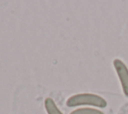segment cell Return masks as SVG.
<instances>
[{
    "instance_id": "1",
    "label": "cell",
    "mask_w": 128,
    "mask_h": 114,
    "mask_svg": "<svg viewBox=\"0 0 128 114\" xmlns=\"http://www.w3.org/2000/svg\"><path fill=\"white\" fill-rule=\"evenodd\" d=\"M66 105L68 107H76L81 105H90L98 108H105L107 106V101L99 95L92 93H79L71 96L67 99Z\"/></svg>"
},
{
    "instance_id": "2",
    "label": "cell",
    "mask_w": 128,
    "mask_h": 114,
    "mask_svg": "<svg viewBox=\"0 0 128 114\" xmlns=\"http://www.w3.org/2000/svg\"><path fill=\"white\" fill-rule=\"evenodd\" d=\"M113 66L121 83L122 91L126 97H128V68L125 63L120 59L113 60Z\"/></svg>"
},
{
    "instance_id": "3",
    "label": "cell",
    "mask_w": 128,
    "mask_h": 114,
    "mask_svg": "<svg viewBox=\"0 0 128 114\" xmlns=\"http://www.w3.org/2000/svg\"><path fill=\"white\" fill-rule=\"evenodd\" d=\"M44 106L47 114H63L52 98H46L44 101Z\"/></svg>"
},
{
    "instance_id": "4",
    "label": "cell",
    "mask_w": 128,
    "mask_h": 114,
    "mask_svg": "<svg viewBox=\"0 0 128 114\" xmlns=\"http://www.w3.org/2000/svg\"><path fill=\"white\" fill-rule=\"evenodd\" d=\"M70 114H104L101 110L93 108H79L72 111Z\"/></svg>"
}]
</instances>
